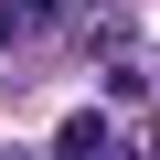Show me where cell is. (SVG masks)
I'll return each instance as SVG.
<instances>
[{
	"label": "cell",
	"instance_id": "obj_1",
	"mask_svg": "<svg viewBox=\"0 0 160 160\" xmlns=\"http://www.w3.org/2000/svg\"><path fill=\"white\" fill-rule=\"evenodd\" d=\"M107 149V118H64V160H96Z\"/></svg>",
	"mask_w": 160,
	"mask_h": 160
},
{
	"label": "cell",
	"instance_id": "obj_3",
	"mask_svg": "<svg viewBox=\"0 0 160 160\" xmlns=\"http://www.w3.org/2000/svg\"><path fill=\"white\" fill-rule=\"evenodd\" d=\"M0 43H11V0H0Z\"/></svg>",
	"mask_w": 160,
	"mask_h": 160
},
{
	"label": "cell",
	"instance_id": "obj_2",
	"mask_svg": "<svg viewBox=\"0 0 160 160\" xmlns=\"http://www.w3.org/2000/svg\"><path fill=\"white\" fill-rule=\"evenodd\" d=\"M53 11H64V0H11V22H53Z\"/></svg>",
	"mask_w": 160,
	"mask_h": 160
}]
</instances>
